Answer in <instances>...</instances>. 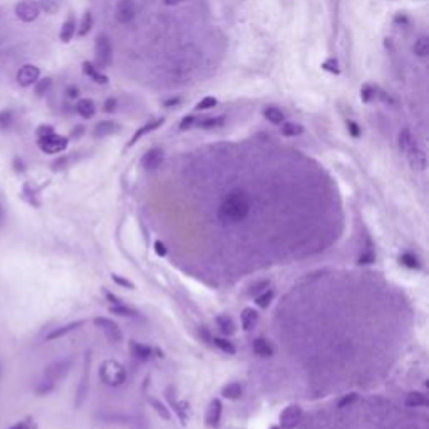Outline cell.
<instances>
[{
	"label": "cell",
	"mask_w": 429,
	"mask_h": 429,
	"mask_svg": "<svg viewBox=\"0 0 429 429\" xmlns=\"http://www.w3.org/2000/svg\"><path fill=\"white\" fill-rule=\"evenodd\" d=\"M37 144L42 151L47 153V155H56V153H61L68 148V139L54 133V135H50V136L37 137Z\"/></svg>",
	"instance_id": "6da1fadb"
},
{
	"label": "cell",
	"mask_w": 429,
	"mask_h": 429,
	"mask_svg": "<svg viewBox=\"0 0 429 429\" xmlns=\"http://www.w3.org/2000/svg\"><path fill=\"white\" fill-rule=\"evenodd\" d=\"M41 14V7L35 0H22L15 5V15L22 22H34Z\"/></svg>",
	"instance_id": "7a4b0ae2"
},
{
	"label": "cell",
	"mask_w": 429,
	"mask_h": 429,
	"mask_svg": "<svg viewBox=\"0 0 429 429\" xmlns=\"http://www.w3.org/2000/svg\"><path fill=\"white\" fill-rule=\"evenodd\" d=\"M96 56H97V62H99L101 68H108L113 61V47L111 42H109V37L104 34L97 35L96 41Z\"/></svg>",
	"instance_id": "3957f363"
},
{
	"label": "cell",
	"mask_w": 429,
	"mask_h": 429,
	"mask_svg": "<svg viewBox=\"0 0 429 429\" xmlns=\"http://www.w3.org/2000/svg\"><path fill=\"white\" fill-rule=\"evenodd\" d=\"M39 77H41V69L34 64H25L19 69L15 79H17L19 86H22V88H29V86H34L35 82L39 81Z\"/></svg>",
	"instance_id": "277c9868"
},
{
	"label": "cell",
	"mask_w": 429,
	"mask_h": 429,
	"mask_svg": "<svg viewBox=\"0 0 429 429\" xmlns=\"http://www.w3.org/2000/svg\"><path fill=\"white\" fill-rule=\"evenodd\" d=\"M116 21L119 23H129L136 17V3L133 0H119L116 3Z\"/></svg>",
	"instance_id": "5b68a950"
},
{
	"label": "cell",
	"mask_w": 429,
	"mask_h": 429,
	"mask_svg": "<svg viewBox=\"0 0 429 429\" xmlns=\"http://www.w3.org/2000/svg\"><path fill=\"white\" fill-rule=\"evenodd\" d=\"M164 161V151L161 148H153L146 151L141 158V166L146 171H155L163 164Z\"/></svg>",
	"instance_id": "8992f818"
},
{
	"label": "cell",
	"mask_w": 429,
	"mask_h": 429,
	"mask_svg": "<svg viewBox=\"0 0 429 429\" xmlns=\"http://www.w3.org/2000/svg\"><path fill=\"white\" fill-rule=\"evenodd\" d=\"M302 419V411L298 406H289L285 411L280 414V426L285 429H294L300 423Z\"/></svg>",
	"instance_id": "52a82bcc"
},
{
	"label": "cell",
	"mask_w": 429,
	"mask_h": 429,
	"mask_svg": "<svg viewBox=\"0 0 429 429\" xmlns=\"http://www.w3.org/2000/svg\"><path fill=\"white\" fill-rule=\"evenodd\" d=\"M101 369H102V371H108V376H106V374H104V376H101L102 381H104L106 384L116 385V384L123 383L124 377H126L124 369L121 367V365H117V364H114V369H111V362H106Z\"/></svg>",
	"instance_id": "ba28073f"
},
{
	"label": "cell",
	"mask_w": 429,
	"mask_h": 429,
	"mask_svg": "<svg viewBox=\"0 0 429 429\" xmlns=\"http://www.w3.org/2000/svg\"><path fill=\"white\" fill-rule=\"evenodd\" d=\"M397 143H399L401 151H404L406 155L407 153H411L412 149L418 148V141H416L414 135L411 133V129H407V128L401 129L399 136H397Z\"/></svg>",
	"instance_id": "9c48e42d"
},
{
	"label": "cell",
	"mask_w": 429,
	"mask_h": 429,
	"mask_svg": "<svg viewBox=\"0 0 429 429\" xmlns=\"http://www.w3.org/2000/svg\"><path fill=\"white\" fill-rule=\"evenodd\" d=\"M94 324H96L97 327H101L102 330H104V332L108 334V337L111 340H119L121 337H123V334H121L119 327H117V325L114 324L113 320H109V318L99 317V318H96V320H94Z\"/></svg>",
	"instance_id": "30bf717a"
},
{
	"label": "cell",
	"mask_w": 429,
	"mask_h": 429,
	"mask_svg": "<svg viewBox=\"0 0 429 429\" xmlns=\"http://www.w3.org/2000/svg\"><path fill=\"white\" fill-rule=\"evenodd\" d=\"M164 124V117H159V119H153V121H148L146 124L143 126V128H139L136 131V135L131 137V139H129V143H128V148H131L133 144L135 143H137V141L141 139V137H143L144 135H148V133H151V131H155V129H158L159 126H163Z\"/></svg>",
	"instance_id": "8fae6325"
},
{
	"label": "cell",
	"mask_w": 429,
	"mask_h": 429,
	"mask_svg": "<svg viewBox=\"0 0 429 429\" xmlns=\"http://www.w3.org/2000/svg\"><path fill=\"white\" fill-rule=\"evenodd\" d=\"M76 30H77L76 17H74V15H69V17L64 21V23H62L61 32H59V37H61L62 42H66V44H68V42L72 41V37H74V34H76Z\"/></svg>",
	"instance_id": "7c38bea8"
},
{
	"label": "cell",
	"mask_w": 429,
	"mask_h": 429,
	"mask_svg": "<svg viewBox=\"0 0 429 429\" xmlns=\"http://www.w3.org/2000/svg\"><path fill=\"white\" fill-rule=\"evenodd\" d=\"M407 159H409V163L412 164V168H416V170H421V171H424L426 170V166H428V161H426V153L423 151V149H421L419 146L416 148V149H412L411 153H407Z\"/></svg>",
	"instance_id": "4fadbf2b"
},
{
	"label": "cell",
	"mask_w": 429,
	"mask_h": 429,
	"mask_svg": "<svg viewBox=\"0 0 429 429\" xmlns=\"http://www.w3.org/2000/svg\"><path fill=\"white\" fill-rule=\"evenodd\" d=\"M119 129H121V126L116 124L114 121H101V123L94 128V136L106 137V136H111V135H114V133H117Z\"/></svg>",
	"instance_id": "5bb4252c"
},
{
	"label": "cell",
	"mask_w": 429,
	"mask_h": 429,
	"mask_svg": "<svg viewBox=\"0 0 429 429\" xmlns=\"http://www.w3.org/2000/svg\"><path fill=\"white\" fill-rule=\"evenodd\" d=\"M76 111L81 117H84V119H90V117H94V114H96V104H94L92 99L84 97V99H79V102H77Z\"/></svg>",
	"instance_id": "9a60e30c"
},
{
	"label": "cell",
	"mask_w": 429,
	"mask_h": 429,
	"mask_svg": "<svg viewBox=\"0 0 429 429\" xmlns=\"http://www.w3.org/2000/svg\"><path fill=\"white\" fill-rule=\"evenodd\" d=\"M82 70H84L86 76H89L90 79H92L94 82H97V84H108V76H104V74H101L99 70H97L96 68L92 66V62L86 61L84 64H82Z\"/></svg>",
	"instance_id": "2e32d148"
},
{
	"label": "cell",
	"mask_w": 429,
	"mask_h": 429,
	"mask_svg": "<svg viewBox=\"0 0 429 429\" xmlns=\"http://www.w3.org/2000/svg\"><path fill=\"white\" fill-rule=\"evenodd\" d=\"M263 117H265L267 121H270L271 124H278V126L285 121V114L278 108H275V106H269V108L263 109Z\"/></svg>",
	"instance_id": "e0dca14e"
},
{
	"label": "cell",
	"mask_w": 429,
	"mask_h": 429,
	"mask_svg": "<svg viewBox=\"0 0 429 429\" xmlns=\"http://www.w3.org/2000/svg\"><path fill=\"white\" fill-rule=\"evenodd\" d=\"M253 352L257 354V356H262V357H270V356H273V347H271V344L269 340L255 339L253 340Z\"/></svg>",
	"instance_id": "ac0fdd59"
},
{
	"label": "cell",
	"mask_w": 429,
	"mask_h": 429,
	"mask_svg": "<svg viewBox=\"0 0 429 429\" xmlns=\"http://www.w3.org/2000/svg\"><path fill=\"white\" fill-rule=\"evenodd\" d=\"M257 320H258V314L255 312L253 309H250V307L243 309V312H242V325H243V329L251 330V327L257 324Z\"/></svg>",
	"instance_id": "d6986e66"
},
{
	"label": "cell",
	"mask_w": 429,
	"mask_h": 429,
	"mask_svg": "<svg viewBox=\"0 0 429 429\" xmlns=\"http://www.w3.org/2000/svg\"><path fill=\"white\" fill-rule=\"evenodd\" d=\"M412 52H414V56H418L421 59L429 56V39L426 35H423V37H419L418 41H416L414 47H412Z\"/></svg>",
	"instance_id": "ffe728a7"
},
{
	"label": "cell",
	"mask_w": 429,
	"mask_h": 429,
	"mask_svg": "<svg viewBox=\"0 0 429 429\" xmlns=\"http://www.w3.org/2000/svg\"><path fill=\"white\" fill-rule=\"evenodd\" d=\"M406 406L412 407V409H418V407H426L428 406V399L426 396L419 394V392H412L406 397Z\"/></svg>",
	"instance_id": "44dd1931"
},
{
	"label": "cell",
	"mask_w": 429,
	"mask_h": 429,
	"mask_svg": "<svg viewBox=\"0 0 429 429\" xmlns=\"http://www.w3.org/2000/svg\"><path fill=\"white\" fill-rule=\"evenodd\" d=\"M220 416H222V403L218 399H215L210 406V411H208V424L210 426H216L220 421Z\"/></svg>",
	"instance_id": "7402d4cb"
},
{
	"label": "cell",
	"mask_w": 429,
	"mask_h": 429,
	"mask_svg": "<svg viewBox=\"0 0 429 429\" xmlns=\"http://www.w3.org/2000/svg\"><path fill=\"white\" fill-rule=\"evenodd\" d=\"M39 7L45 14H57L62 7V0H39Z\"/></svg>",
	"instance_id": "603a6c76"
},
{
	"label": "cell",
	"mask_w": 429,
	"mask_h": 429,
	"mask_svg": "<svg viewBox=\"0 0 429 429\" xmlns=\"http://www.w3.org/2000/svg\"><path fill=\"white\" fill-rule=\"evenodd\" d=\"M282 126V135L285 137H294V136H300L304 133V128L300 124H295V123H287L283 121L280 124Z\"/></svg>",
	"instance_id": "cb8c5ba5"
},
{
	"label": "cell",
	"mask_w": 429,
	"mask_h": 429,
	"mask_svg": "<svg viewBox=\"0 0 429 429\" xmlns=\"http://www.w3.org/2000/svg\"><path fill=\"white\" fill-rule=\"evenodd\" d=\"M94 27V17L92 14H90V10H86L84 17H82L81 21V27L79 30H77V34L81 35V37H84V35H88L90 32V29Z\"/></svg>",
	"instance_id": "d4e9b609"
},
{
	"label": "cell",
	"mask_w": 429,
	"mask_h": 429,
	"mask_svg": "<svg viewBox=\"0 0 429 429\" xmlns=\"http://www.w3.org/2000/svg\"><path fill=\"white\" fill-rule=\"evenodd\" d=\"M82 322H74V324H69V325H64V327L57 329V330H52V332L49 334V336L45 337V340H54V339H59V337H62L64 334L70 332V330H74L76 327H81Z\"/></svg>",
	"instance_id": "484cf974"
},
{
	"label": "cell",
	"mask_w": 429,
	"mask_h": 429,
	"mask_svg": "<svg viewBox=\"0 0 429 429\" xmlns=\"http://www.w3.org/2000/svg\"><path fill=\"white\" fill-rule=\"evenodd\" d=\"M216 324H218V327L222 329L223 334H233L235 332V324L230 317H226V316L218 317L216 318Z\"/></svg>",
	"instance_id": "4316f807"
},
{
	"label": "cell",
	"mask_w": 429,
	"mask_h": 429,
	"mask_svg": "<svg viewBox=\"0 0 429 429\" xmlns=\"http://www.w3.org/2000/svg\"><path fill=\"white\" fill-rule=\"evenodd\" d=\"M222 394L225 396V397H230V399H237V397L242 396V385H240L238 383L228 384L226 387H223Z\"/></svg>",
	"instance_id": "83f0119b"
},
{
	"label": "cell",
	"mask_w": 429,
	"mask_h": 429,
	"mask_svg": "<svg viewBox=\"0 0 429 429\" xmlns=\"http://www.w3.org/2000/svg\"><path fill=\"white\" fill-rule=\"evenodd\" d=\"M223 123H225V117L218 116V117H208V119H202L200 123H196V124H198L200 128H203V129H211V128H218V126H222Z\"/></svg>",
	"instance_id": "f1b7e54d"
},
{
	"label": "cell",
	"mask_w": 429,
	"mask_h": 429,
	"mask_svg": "<svg viewBox=\"0 0 429 429\" xmlns=\"http://www.w3.org/2000/svg\"><path fill=\"white\" fill-rule=\"evenodd\" d=\"M35 94L37 96H44V94H47V90L50 89V86H52V79L50 77H44V79H41L39 77V81L35 82Z\"/></svg>",
	"instance_id": "f546056e"
},
{
	"label": "cell",
	"mask_w": 429,
	"mask_h": 429,
	"mask_svg": "<svg viewBox=\"0 0 429 429\" xmlns=\"http://www.w3.org/2000/svg\"><path fill=\"white\" fill-rule=\"evenodd\" d=\"M131 352L135 354L136 357H139V359H148L149 357V349L137 344V342H131Z\"/></svg>",
	"instance_id": "4dcf8cb0"
},
{
	"label": "cell",
	"mask_w": 429,
	"mask_h": 429,
	"mask_svg": "<svg viewBox=\"0 0 429 429\" xmlns=\"http://www.w3.org/2000/svg\"><path fill=\"white\" fill-rule=\"evenodd\" d=\"M12 123H14L12 111H2V113H0V129H2V131H7V129L12 126Z\"/></svg>",
	"instance_id": "1f68e13d"
},
{
	"label": "cell",
	"mask_w": 429,
	"mask_h": 429,
	"mask_svg": "<svg viewBox=\"0 0 429 429\" xmlns=\"http://www.w3.org/2000/svg\"><path fill=\"white\" fill-rule=\"evenodd\" d=\"M216 104H218V101H216L215 97L208 96V97H203V99L200 101L198 104H196V108H195V109H198V111H206V109L215 108Z\"/></svg>",
	"instance_id": "d6a6232c"
},
{
	"label": "cell",
	"mask_w": 429,
	"mask_h": 429,
	"mask_svg": "<svg viewBox=\"0 0 429 429\" xmlns=\"http://www.w3.org/2000/svg\"><path fill=\"white\" fill-rule=\"evenodd\" d=\"M374 96H376V88H372V86L367 84V86H364V88L361 89V99L362 101L369 102Z\"/></svg>",
	"instance_id": "836d02e7"
},
{
	"label": "cell",
	"mask_w": 429,
	"mask_h": 429,
	"mask_svg": "<svg viewBox=\"0 0 429 429\" xmlns=\"http://www.w3.org/2000/svg\"><path fill=\"white\" fill-rule=\"evenodd\" d=\"M215 345L216 347H220L223 350V352H226V354H235V347L233 345L230 344V342H226V340H223V339H216L215 337Z\"/></svg>",
	"instance_id": "e575fe53"
},
{
	"label": "cell",
	"mask_w": 429,
	"mask_h": 429,
	"mask_svg": "<svg viewBox=\"0 0 429 429\" xmlns=\"http://www.w3.org/2000/svg\"><path fill=\"white\" fill-rule=\"evenodd\" d=\"M401 262H403V265H406V267H409V269H418L419 267V262H418V258L416 257H412V255H403V257H401Z\"/></svg>",
	"instance_id": "d590c367"
},
{
	"label": "cell",
	"mask_w": 429,
	"mask_h": 429,
	"mask_svg": "<svg viewBox=\"0 0 429 429\" xmlns=\"http://www.w3.org/2000/svg\"><path fill=\"white\" fill-rule=\"evenodd\" d=\"M322 68H324L325 70H329V72H332V74H339L340 72L339 64H337L336 59H327V61L322 64Z\"/></svg>",
	"instance_id": "8d00e7d4"
},
{
	"label": "cell",
	"mask_w": 429,
	"mask_h": 429,
	"mask_svg": "<svg viewBox=\"0 0 429 429\" xmlns=\"http://www.w3.org/2000/svg\"><path fill=\"white\" fill-rule=\"evenodd\" d=\"M271 297H273V290H267L265 294L260 295V297L257 298V304H258L260 307H267V305L270 304Z\"/></svg>",
	"instance_id": "74e56055"
},
{
	"label": "cell",
	"mask_w": 429,
	"mask_h": 429,
	"mask_svg": "<svg viewBox=\"0 0 429 429\" xmlns=\"http://www.w3.org/2000/svg\"><path fill=\"white\" fill-rule=\"evenodd\" d=\"M54 128L52 126H39L37 128V137H44V136H50V135H54Z\"/></svg>",
	"instance_id": "f35d334b"
},
{
	"label": "cell",
	"mask_w": 429,
	"mask_h": 429,
	"mask_svg": "<svg viewBox=\"0 0 429 429\" xmlns=\"http://www.w3.org/2000/svg\"><path fill=\"white\" fill-rule=\"evenodd\" d=\"M151 404H153V406L156 407V411H158V414H161V416H163L164 419H170V412L166 411V407H164L163 404H159L158 401H155V399L151 401Z\"/></svg>",
	"instance_id": "ab89813d"
},
{
	"label": "cell",
	"mask_w": 429,
	"mask_h": 429,
	"mask_svg": "<svg viewBox=\"0 0 429 429\" xmlns=\"http://www.w3.org/2000/svg\"><path fill=\"white\" fill-rule=\"evenodd\" d=\"M116 108H117V101L113 99V97H109V99L104 102V108H102V111H104V113H114V111H116Z\"/></svg>",
	"instance_id": "60d3db41"
},
{
	"label": "cell",
	"mask_w": 429,
	"mask_h": 429,
	"mask_svg": "<svg viewBox=\"0 0 429 429\" xmlns=\"http://www.w3.org/2000/svg\"><path fill=\"white\" fill-rule=\"evenodd\" d=\"M111 312H114V314H121V316H128V317L136 316V314L133 312L131 309H126V307H111Z\"/></svg>",
	"instance_id": "b9f144b4"
},
{
	"label": "cell",
	"mask_w": 429,
	"mask_h": 429,
	"mask_svg": "<svg viewBox=\"0 0 429 429\" xmlns=\"http://www.w3.org/2000/svg\"><path fill=\"white\" fill-rule=\"evenodd\" d=\"M196 117H193V116H186V117H183V121H181L180 123V129H188V128H191L193 124H196Z\"/></svg>",
	"instance_id": "7bdbcfd3"
},
{
	"label": "cell",
	"mask_w": 429,
	"mask_h": 429,
	"mask_svg": "<svg viewBox=\"0 0 429 429\" xmlns=\"http://www.w3.org/2000/svg\"><path fill=\"white\" fill-rule=\"evenodd\" d=\"M347 129H349V133H350V135H352L354 137H359V136H361V129H359V126L354 123V121H347Z\"/></svg>",
	"instance_id": "ee69618b"
},
{
	"label": "cell",
	"mask_w": 429,
	"mask_h": 429,
	"mask_svg": "<svg viewBox=\"0 0 429 429\" xmlns=\"http://www.w3.org/2000/svg\"><path fill=\"white\" fill-rule=\"evenodd\" d=\"M113 278H114V282L119 283V285H124L126 289H133V283H131V282L124 280V278H119V277H117V275H113Z\"/></svg>",
	"instance_id": "f6af8a7d"
},
{
	"label": "cell",
	"mask_w": 429,
	"mask_h": 429,
	"mask_svg": "<svg viewBox=\"0 0 429 429\" xmlns=\"http://www.w3.org/2000/svg\"><path fill=\"white\" fill-rule=\"evenodd\" d=\"M9 429H29V423L27 421H17V423H14Z\"/></svg>",
	"instance_id": "bcb514c9"
},
{
	"label": "cell",
	"mask_w": 429,
	"mask_h": 429,
	"mask_svg": "<svg viewBox=\"0 0 429 429\" xmlns=\"http://www.w3.org/2000/svg\"><path fill=\"white\" fill-rule=\"evenodd\" d=\"M155 247H156V253H158V255H166L168 253V250H166V247H164L163 242H156Z\"/></svg>",
	"instance_id": "7dc6e473"
},
{
	"label": "cell",
	"mask_w": 429,
	"mask_h": 429,
	"mask_svg": "<svg viewBox=\"0 0 429 429\" xmlns=\"http://www.w3.org/2000/svg\"><path fill=\"white\" fill-rule=\"evenodd\" d=\"M164 3H166V5H170V7H173V5H180V3H183V2H186V0H163Z\"/></svg>",
	"instance_id": "c3c4849f"
},
{
	"label": "cell",
	"mask_w": 429,
	"mask_h": 429,
	"mask_svg": "<svg viewBox=\"0 0 429 429\" xmlns=\"http://www.w3.org/2000/svg\"><path fill=\"white\" fill-rule=\"evenodd\" d=\"M3 222H5V208H3V204L0 203V226L3 225Z\"/></svg>",
	"instance_id": "681fc988"
},
{
	"label": "cell",
	"mask_w": 429,
	"mask_h": 429,
	"mask_svg": "<svg viewBox=\"0 0 429 429\" xmlns=\"http://www.w3.org/2000/svg\"><path fill=\"white\" fill-rule=\"evenodd\" d=\"M68 94H69V97H77L79 96V90H77V88H69Z\"/></svg>",
	"instance_id": "f907efd6"
},
{
	"label": "cell",
	"mask_w": 429,
	"mask_h": 429,
	"mask_svg": "<svg viewBox=\"0 0 429 429\" xmlns=\"http://www.w3.org/2000/svg\"><path fill=\"white\" fill-rule=\"evenodd\" d=\"M178 102H180V99H171V101H168V102H166V106H173V104L176 106V104H178Z\"/></svg>",
	"instance_id": "816d5d0a"
},
{
	"label": "cell",
	"mask_w": 429,
	"mask_h": 429,
	"mask_svg": "<svg viewBox=\"0 0 429 429\" xmlns=\"http://www.w3.org/2000/svg\"><path fill=\"white\" fill-rule=\"evenodd\" d=\"M270 429H282V426H273V428H270Z\"/></svg>",
	"instance_id": "f5cc1de1"
}]
</instances>
